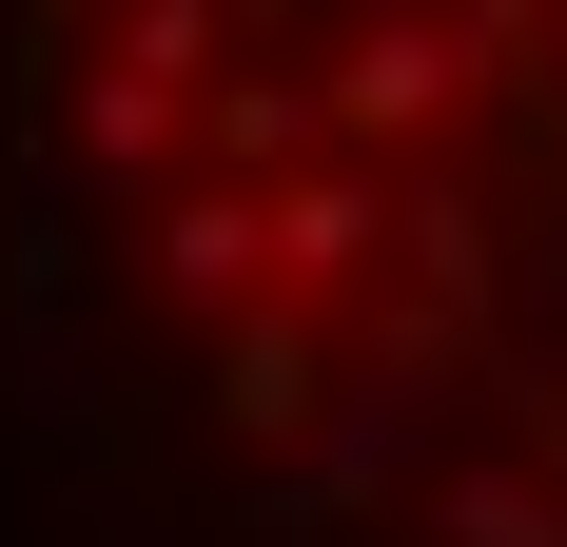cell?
<instances>
[{
    "mask_svg": "<svg viewBox=\"0 0 567 547\" xmlns=\"http://www.w3.org/2000/svg\"><path fill=\"white\" fill-rule=\"evenodd\" d=\"M431 547H567V469H509V450H470V469H431Z\"/></svg>",
    "mask_w": 567,
    "mask_h": 547,
    "instance_id": "obj_6",
    "label": "cell"
},
{
    "mask_svg": "<svg viewBox=\"0 0 567 547\" xmlns=\"http://www.w3.org/2000/svg\"><path fill=\"white\" fill-rule=\"evenodd\" d=\"M176 137H196V99H176V79H117V59H79V176H157Z\"/></svg>",
    "mask_w": 567,
    "mask_h": 547,
    "instance_id": "obj_9",
    "label": "cell"
},
{
    "mask_svg": "<svg viewBox=\"0 0 567 547\" xmlns=\"http://www.w3.org/2000/svg\"><path fill=\"white\" fill-rule=\"evenodd\" d=\"M392 235H411V274H431V313H451V332H489V293H509L489 196H392Z\"/></svg>",
    "mask_w": 567,
    "mask_h": 547,
    "instance_id": "obj_8",
    "label": "cell"
},
{
    "mask_svg": "<svg viewBox=\"0 0 567 547\" xmlns=\"http://www.w3.org/2000/svg\"><path fill=\"white\" fill-rule=\"evenodd\" d=\"M313 411H333V352H313V293H235V332H216V431L293 450Z\"/></svg>",
    "mask_w": 567,
    "mask_h": 547,
    "instance_id": "obj_3",
    "label": "cell"
},
{
    "mask_svg": "<svg viewBox=\"0 0 567 547\" xmlns=\"http://www.w3.org/2000/svg\"><path fill=\"white\" fill-rule=\"evenodd\" d=\"M216 40H235V0H117V79H176V99H196V79H216Z\"/></svg>",
    "mask_w": 567,
    "mask_h": 547,
    "instance_id": "obj_10",
    "label": "cell"
},
{
    "mask_svg": "<svg viewBox=\"0 0 567 547\" xmlns=\"http://www.w3.org/2000/svg\"><path fill=\"white\" fill-rule=\"evenodd\" d=\"M196 137H216V176H255V196H275L333 117H313V79H196Z\"/></svg>",
    "mask_w": 567,
    "mask_h": 547,
    "instance_id": "obj_7",
    "label": "cell"
},
{
    "mask_svg": "<svg viewBox=\"0 0 567 547\" xmlns=\"http://www.w3.org/2000/svg\"><path fill=\"white\" fill-rule=\"evenodd\" d=\"M293 450H313V469H293V489H313V528H333V508H392V489H431V391H352L333 372V411H313V431H293Z\"/></svg>",
    "mask_w": 567,
    "mask_h": 547,
    "instance_id": "obj_4",
    "label": "cell"
},
{
    "mask_svg": "<svg viewBox=\"0 0 567 547\" xmlns=\"http://www.w3.org/2000/svg\"><path fill=\"white\" fill-rule=\"evenodd\" d=\"M548 313H567V255H548Z\"/></svg>",
    "mask_w": 567,
    "mask_h": 547,
    "instance_id": "obj_11",
    "label": "cell"
},
{
    "mask_svg": "<svg viewBox=\"0 0 567 547\" xmlns=\"http://www.w3.org/2000/svg\"><path fill=\"white\" fill-rule=\"evenodd\" d=\"M372 255H392V176L352 157V137H313L275 176V293H352Z\"/></svg>",
    "mask_w": 567,
    "mask_h": 547,
    "instance_id": "obj_2",
    "label": "cell"
},
{
    "mask_svg": "<svg viewBox=\"0 0 567 547\" xmlns=\"http://www.w3.org/2000/svg\"><path fill=\"white\" fill-rule=\"evenodd\" d=\"M470 79H528V0H392V20H352V59L313 79V117H333L352 157H392V137H431V117L470 99Z\"/></svg>",
    "mask_w": 567,
    "mask_h": 547,
    "instance_id": "obj_1",
    "label": "cell"
},
{
    "mask_svg": "<svg viewBox=\"0 0 567 547\" xmlns=\"http://www.w3.org/2000/svg\"><path fill=\"white\" fill-rule=\"evenodd\" d=\"M157 293H176V313H235V293H275V196H255V176H196V196H157Z\"/></svg>",
    "mask_w": 567,
    "mask_h": 547,
    "instance_id": "obj_5",
    "label": "cell"
}]
</instances>
